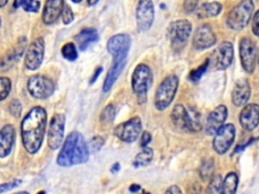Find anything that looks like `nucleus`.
Masks as SVG:
<instances>
[{
    "label": "nucleus",
    "mask_w": 259,
    "mask_h": 194,
    "mask_svg": "<svg viewBox=\"0 0 259 194\" xmlns=\"http://www.w3.org/2000/svg\"><path fill=\"white\" fill-rule=\"evenodd\" d=\"M115 118V107L112 104H107L102 110L100 120L105 124H110Z\"/></svg>",
    "instance_id": "obj_34"
},
{
    "label": "nucleus",
    "mask_w": 259,
    "mask_h": 194,
    "mask_svg": "<svg viewBox=\"0 0 259 194\" xmlns=\"http://www.w3.org/2000/svg\"><path fill=\"white\" fill-rule=\"evenodd\" d=\"M90 154L83 135L78 131H72L65 139L58 155L57 163L61 167H71L84 164L88 161Z\"/></svg>",
    "instance_id": "obj_2"
},
{
    "label": "nucleus",
    "mask_w": 259,
    "mask_h": 194,
    "mask_svg": "<svg viewBox=\"0 0 259 194\" xmlns=\"http://www.w3.org/2000/svg\"><path fill=\"white\" fill-rule=\"evenodd\" d=\"M140 189H141V186L138 184H132L130 187L131 192H138Z\"/></svg>",
    "instance_id": "obj_46"
},
{
    "label": "nucleus",
    "mask_w": 259,
    "mask_h": 194,
    "mask_svg": "<svg viewBox=\"0 0 259 194\" xmlns=\"http://www.w3.org/2000/svg\"><path fill=\"white\" fill-rule=\"evenodd\" d=\"M213 170H214L213 159L212 158H206L201 162L200 167L198 169V173H199V176L202 180H207V179L211 178V176L213 174Z\"/></svg>",
    "instance_id": "obj_30"
},
{
    "label": "nucleus",
    "mask_w": 259,
    "mask_h": 194,
    "mask_svg": "<svg viewBox=\"0 0 259 194\" xmlns=\"http://www.w3.org/2000/svg\"><path fill=\"white\" fill-rule=\"evenodd\" d=\"M208 68H209V59L207 58L199 67L190 71L188 75V80L191 83H197L201 79V77L204 75V73L207 71Z\"/></svg>",
    "instance_id": "obj_31"
},
{
    "label": "nucleus",
    "mask_w": 259,
    "mask_h": 194,
    "mask_svg": "<svg viewBox=\"0 0 259 194\" xmlns=\"http://www.w3.org/2000/svg\"><path fill=\"white\" fill-rule=\"evenodd\" d=\"M257 60H258V65H259V51H258V56H257Z\"/></svg>",
    "instance_id": "obj_51"
},
{
    "label": "nucleus",
    "mask_w": 259,
    "mask_h": 194,
    "mask_svg": "<svg viewBox=\"0 0 259 194\" xmlns=\"http://www.w3.org/2000/svg\"><path fill=\"white\" fill-rule=\"evenodd\" d=\"M141 132L142 121L139 116L132 117L131 119L119 123L113 130L114 135L124 142H134L140 136Z\"/></svg>",
    "instance_id": "obj_12"
},
{
    "label": "nucleus",
    "mask_w": 259,
    "mask_h": 194,
    "mask_svg": "<svg viewBox=\"0 0 259 194\" xmlns=\"http://www.w3.org/2000/svg\"><path fill=\"white\" fill-rule=\"evenodd\" d=\"M64 0H47L42 10V21L45 24H53L61 16L64 9Z\"/></svg>",
    "instance_id": "obj_21"
},
{
    "label": "nucleus",
    "mask_w": 259,
    "mask_h": 194,
    "mask_svg": "<svg viewBox=\"0 0 259 194\" xmlns=\"http://www.w3.org/2000/svg\"><path fill=\"white\" fill-rule=\"evenodd\" d=\"M131 44L132 39L128 34L118 33L108 39L106 47L113 59H126Z\"/></svg>",
    "instance_id": "obj_16"
},
{
    "label": "nucleus",
    "mask_w": 259,
    "mask_h": 194,
    "mask_svg": "<svg viewBox=\"0 0 259 194\" xmlns=\"http://www.w3.org/2000/svg\"><path fill=\"white\" fill-rule=\"evenodd\" d=\"M20 184H21V180H19V179H14V180H12L10 182L2 183V184H0V193H4V192H7V191H10L13 188L19 186Z\"/></svg>",
    "instance_id": "obj_38"
},
{
    "label": "nucleus",
    "mask_w": 259,
    "mask_h": 194,
    "mask_svg": "<svg viewBox=\"0 0 259 194\" xmlns=\"http://www.w3.org/2000/svg\"><path fill=\"white\" fill-rule=\"evenodd\" d=\"M251 96V87L246 79L238 80L232 90V103L237 107H243L247 104Z\"/></svg>",
    "instance_id": "obj_20"
},
{
    "label": "nucleus",
    "mask_w": 259,
    "mask_h": 194,
    "mask_svg": "<svg viewBox=\"0 0 259 194\" xmlns=\"http://www.w3.org/2000/svg\"><path fill=\"white\" fill-rule=\"evenodd\" d=\"M179 86V79L176 75H169L159 84L154 98L155 107L162 111L165 110L174 100Z\"/></svg>",
    "instance_id": "obj_5"
},
{
    "label": "nucleus",
    "mask_w": 259,
    "mask_h": 194,
    "mask_svg": "<svg viewBox=\"0 0 259 194\" xmlns=\"http://www.w3.org/2000/svg\"><path fill=\"white\" fill-rule=\"evenodd\" d=\"M21 110H22V107H21L20 101H18L17 99H14L10 102L9 112L11 115H13L14 117H19L21 114Z\"/></svg>",
    "instance_id": "obj_36"
},
{
    "label": "nucleus",
    "mask_w": 259,
    "mask_h": 194,
    "mask_svg": "<svg viewBox=\"0 0 259 194\" xmlns=\"http://www.w3.org/2000/svg\"><path fill=\"white\" fill-rule=\"evenodd\" d=\"M239 185V176L235 172H230L223 179V193L234 194L237 191Z\"/></svg>",
    "instance_id": "obj_27"
},
{
    "label": "nucleus",
    "mask_w": 259,
    "mask_h": 194,
    "mask_svg": "<svg viewBox=\"0 0 259 194\" xmlns=\"http://www.w3.org/2000/svg\"><path fill=\"white\" fill-rule=\"evenodd\" d=\"M7 2H8V0H0V8L4 7L7 4Z\"/></svg>",
    "instance_id": "obj_49"
},
{
    "label": "nucleus",
    "mask_w": 259,
    "mask_h": 194,
    "mask_svg": "<svg viewBox=\"0 0 259 194\" xmlns=\"http://www.w3.org/2000/svg\"><path fill=\"white\" fill-rule=\"evenodd\" d=\"M0 25H1V18H0Z\"/></svg>",
    "instance_id": "obj_52"
},
{
    "label": "nucleus",
    "mask_w": 259,
    "mask_h": 194,
    "mask_svg": "<svg viewBox=\"0 0 259 194\" xmlns=\"http://www.w3.org/2000/svg\"><path fill=\"white\" fill-rule=\"evenodd\" d=\"M153 157H154L153 150L151 148H149V147H144L143 150L136 156L133 165L136 168L145 167V166L149 165L152 162Z\"/></svg>",
    "instance_id": "obj_28"
},
{
    "label": "nucleus",
    "mask_w": 259,
    "mask_h": 194,
    "mask_svg": "<svg viewBox=\"0 0 259 194\" xmlns=\"http://www.w3.org/2000/svg\"><path fill=\"white\" fill-rule=\"evenodd\" d=\"M239 55L243 70L247 74H253L256 68L257 61V47L254 41L245 36L242 37L239 42Z\"/></svg>",
    "instance_id": "obj_9"
},
{
    "label": "nucleus",
    "mask_w": 259,
    "mask_h": 194,
    "mask_svg": "<svg viewBox=\"0 0 259 194\" xmlns=\"http://www.w3.org/2000/svg\"><path fill=\"white\" fill-rule=\"evenodd\" d=\"M171 120L177 129L185 132H195L201 128L198 115H191L181 103L174 105L171 111Z\"/></svg>",
    "instance_id": "obj_7"
},
{
    "label": "nucleus",
    "mask_w": 259,
    "mask_h": 194,
    "mask_svg": "<svg viewBox=\"0 0 259 194\" xmlns=\"http://www.w3.org/2000/svg\"><path fill=\"white\" fill-rule=\"evenodd\" d=\"M27 91L36 99H47L53 95L55 85L47 76L33 75L27 81Z\"/></svg>",
    "instance_id": "obj_10"
},
{
    "label": "nucleus",
    "mask_w": 259,
    "mask_h": 194,
    "mask_svg": "<svg viewBox=\"0 0 259 194\" xmlns=\"http://www.w3.org/2000/svg\"><path fill=\"white\" fill-rule=\"evenodd\" d=\"M104 144V139L101 136H94L91 140H90V144H89V149L93 152L96 153L98 152L101 147Z\"/></svg>",
    "instance_id": "obj_39"
},
{
    "label": "nucleus",
    "mask_w": 259,
    "mask_h": 194,
    "mask_svg": "<svg viewBox=\"0 0 259 194\" xmlns=\"http://www.w3.org/2000/svg\"><path fill=\"white\" fill-rule=\"evenodd\" d=\"M199 0H184L183 1V9L186 13L195 12L196 8L198 7Z\"/></svg>",
    "instance_id": "obj_40"
},
{
    "label": "nucleus",
    "mask_w": 259,
    "mask_h": 194,
    "mask_svg": "<svg viewBox=\"0 0 259 194\" xmlns=\"http://www.w3.org/2000/svg\"><path fill=\"white\" fill-rule=\"evenodd\" d=\"M98 1H99V0H87V3H88L89 5H95Z\"/></svg>",
    "instance_id": "obj_48"
},
{
    "label": "nucleus",
    "mask_w": 259,
    "mask_h": 194,
    "mask_svg": "<svg viewBox=\"0 0 259 194\" xmlns=\"http://www.w3.org/2000/svg\"><path fill=\"white\" fill-rule=\"evenodd\" d=\"M15 141V129L11 124H6L0 130V158L7 157Z\"/></svg>",
    "instance_id": "obj_24"
},
{
    "label": "nucleus",
    "mask_w": 259,
    "mask_h": 194,
    "mask_svg": "<svg viewBox=\"0 0 259 194\" xmlns=\"http://www.w3.org/2000/svg\"><path fill=\"white\" fill-rule=\"evenodd\" d=\"M65 133V116L62 113H56L51 121L48 131V146L51 150H57L61 147Z\"/></svg>",
    "instance_id": "obj_15"
},
{
    "label": "nucleus",
    "mask_w": 259,
    "mask_h": 194,
    "mask_svg": "<svg viewBox=\"0 0 259 194\" xmlns=\"http://www.w3.org/2000/svg\"><path fill=\"white\" fill-rule=\"evenodd\" d=\"M207 193H223V178L220 174L212 175L206 189Z\"/></svg>",
    "instance_id": "obj_32"
},
{
    "label": "nucleus",
    "mask_w": 259,
    "mask_h": 194,
    "mask_svg": "<svg viewBox=\"0 0 259 194\" xmlns=\"http://www.w3.org/2000/svg\"><path fill=\"white\" fill-rule=\"evenodd\" d=\"M209 59V67L223 71L229 68L234 60V45L231 41H223L213 50Z\"/></svg>",
    "instance_id": "obj_8"
},
{
    "label": "nucleus",
    "mask_w": 259,
    "mask_h": 194,
    "mask_svg": "<svg viewBox=\"0 0 259 194\" xmlns=\"http://www.w3.org/2000/svg\"><path fill=\"white\" fill-rule=\"evenodd\" d=\"M76 42L81 51H85L90 44L96 42L99 38V34L95 28H85L81 30L76 36Z\"/></svg>",
    "instance_id": "obj_25"
},
{
    "label": "nucleus",
    "mask_w": 259,
    "mask_h": 194,
    "mask_svg": "<svg viewBox=\"0 0 259 194\" xmlns=\"http://www.w3.org/2000/svg\"><path fill=\"white\" fill-rule=\"evenodd\" d=\"M215 43L217 36L207 23H203L195 29L192 37V45L195 50L203 51L213 46Z\"/></svg>",
    "instance_id": "obj_17"
},
{
    "label": "nucleus",
    "mask_w": 259,
    "mask_h": 194,
    "mask_svg": "<svg viewBox=\"0 0 259 194\" xmlns=\"http://www.w3.org/2000/svg\"><path fill=\"white\" fill-rule=\"evenodd\" d=\"M255 140H257V137H251V138H249L248 140H247V142H245L244 144H238L236 148H235V150H234V154H238V153H241V152H243L247 147H249L250 144H252Z\"/></svg>",
    "instance_id": "obj_42"
},
{
    "label": "nucleus",
    "mask_w": 259,
    "mask_h": 194,
    "mask_svg": "<svg viewBox=\"0 0 259 194\" xmlns=\"http://www.w3.org/2000/svg\"><path fill=\"white\" fill-rule=\"evenodd\" d=\"M253 0H242L235 5L226 18L227 26L232 30H242L250 22L254 12Z\"/></svg>",
    "instance_id": "obj_3"
},
{
    "label": "nucleus",
    "mask_w": 259,
    "mask_h": 194,
    "mask_svg": "<svg viewBox=\"0 0 259 194\" xmlns=\"http://www.w3.org/2000/svg\"><path fill=\"white\" fill-rule=\"evenodd\" d=\"M228 117V108L224 104L218 105L213 108L206 117L204 124V131L207 135H214V133L225 124Z\"/></svg>",
    "instance_id": "obj_18"
},
{
    "label": "nucleus",
    "mask_w": 259,
    "mask_h": 194,
    "mask_svg": "<svg viewBox=\"0 0 259 194\" xmlns=\"http://www.w3.org/2000/svg\"><path fill=\"white\" fill-rule=\"evenodd\" d=\"M102 70H103L102 67H97V68H96V70H95L94 73H93V76H92L91 79H90V84L94 83V82L97 80V78L99 77V75L102 73Z\"/></svg>",
    "instance_id": "obj_45"
},
{
    "label": "nucleus",
    "mask_w": 259,
    "mask_h": 194,
    "mask_svg": "<svg viewBox=\"0 0 259 194\" xmlns=\"http://www.w3.org/2000/svg\"><path fill=\"white\" fill-rule=\"evenodd\" d=\"M62 56L68 61H75L78 58L77 47L73 42L65 43L61 48Z\"/></svg>",
    "instance_id": "obj_33"
},
{
    "label": "nucleus",
    "mask_w": 259,
    "mask_h": 194,
    "mask_svg": "<svg viewBox=\"0 0 259 194\" xmlns=\"http://www.w3.org/2000/svg\"><path fill=\"white\" fill-rule=\"evenodd\" d=\"M236 136V127L233 123L224 124L215 133L212 139V149L219 155L226 154L233 144Z\"/></svg>",
    "instance_id": "obj_11"
},
{
    "label": "nucleus",
    "mask_w": 259,
    "mask_h": 194,
    "mask_svg": "<svg viewBox=\"0 0 259 194\" xmlns=\"http://www.w3.org/2000/svg\"><path fill=\"white\" fill-rule=\"evenodd\" d=\"M151 139H152L151 133H150L149 131H147V130L143 131L142 136H141V147H142V148L147 147V146L150 143Z\"/></svg>",
    "instance_id": "obj_43"
},
{
    "label": "nucleus",
    "mask_w": 259,
    "mask_h": 194,
    "mask_svg": "<svg viewBox=\"0 0 259 194\" xmlns=\"http://www.w3.org/2000/svg\"><path fill=\"white\" fill-rule=\"evenodd\" d=\"M26 48V38L20 37L15 44V46L0 61V72L7 71L10 69L15 62L22 56L24 50Z\"/></svg>",
    "instance_id": "obj_22"
},
{
    "label": "nucleus",
    "mask_w": 259,
    "mask_h": 194,
    "mask_svg": "<svg viewBox=\"0 0 259 194\" xmlns=\"http://www.w3.org/2000/svg\"><path fill=\"white\" fill-rule=\"evenodd\" d=\"M155 7L152 0H139L136 9V19L139 31H148L154 21Z\"/></svg>",
    "instance_id": "obj_14"
},
{
    "label": "nucleus",
    "mask_w": 259,
    "mask_h": 194,
    "mask_svg": "<svg viewBox=\"0 0 259 194\" xmlns=\"http://www.w3.org/2000/svg\"><path fill=\"white\" fill-rule=\"evenodd\" d=\"M192 24L187 19H177L172 21L167 28V35L169 37L173 50L181 51L191 34Z\"/></svg>",
    "instance_id": "obj_6"
},
{
    "label": "nucleus",
    "mask_w": 259,
    "mask_h": 194,
    "mask_svg": "<svg viewBox=\"0 0 259 194\" xmlns=\"http://www.w3.org/2000/svg\"><path fill=\"white\" fill-rule=\"evenodd\" d=\"M13 8L18 9L22 8L26 12H38L40 8V3L37 0H14Z\"/></svg>",
    "instance_id": "obj_29"
},
{
    "label": "nucleus",
    "mask_w": 259,
    "mask_h": 194,
    "mask_svg": "<svg viewBox=\"0 0 259 194\" xmlns=\"http://www.w3.org/2000/svg\"><path fill=\"white\" fill-rule=\"evenodd\" d=\"M119 169H120V165H119L118 163H115V164L111 167V172H112V173H116V172L119 171Z\"/></svg>",
    "instance_id": "obj_47"
},
{
    "label": "nucleus",
    "mask_w": 259,
    "mask_h": 194,
    "mask_svg": "<svg viewBox=\"0 0 259 194\" xmlns=\"http://www.w3.org/2000/svg\"><path fill=\"white\" fill-rule=\"evenodd\" d=\"M222 10H223V5L218 1L204 2L196 8L195 14L198 18L215 17L222 12Z\"/></svg>",
    "instance_id": "obj_26"
},
{
    "label": "nucleus",
    "mask_w": 259,
    "mask_h": 194,
    "mask_svg": "<svg viewBox=\"0 0 259 194\" xmlns=\"http://www.w3.org/2000/svg\"><path fill=\"white\" fill-rule=\"evenodd\" d=\"M73 2H75V3H79V2H81L82 0H72Z\"/></svg>",
    "instance_id": "obj_50"
},
{
    "label": "nucleus",
    "mask_w": 259,
    "mask_h": 194,
    "mask_svg": "<svg viewBox=\"0 0 259 194\" xmlns=\"http://www.w3.org/2000/svg\"><path fill=\"white\" fill-rule=\"evenodd\" d=\"M11 91V81L7 77H0V102L4 100Z\"/></svg>",
    "instance_id": "obj_35"
},
{
    "label": "nucleus",
    "mask_w": 259,
    "mask_h": 194,
    "mask_svg": "<svg viewBox=\"0 0 259 194\" xmlns=\"http://www.w3.org/2000/svg\"><path fill=\"white\" fill-rule=\"evenodd\" d=\"M165 193H171V194H178L182 193V190L177 185H172L168 189L165 190Z\"/></svg>",
    "instance_id": "obj_44"
},
{
    "label": "nucleus",
    "mask_w": 259,
    "mask_h": 194,
    "mask_svg": "<svg viewBox=\"0 0 259 194\" xmlns=\"http://www.w3.org/2000/svg\"><path fill=\"white\" fill-rule=\"evenodd\" d=\"M251 28L252 32L255 36L259 37V9L253 14L252 21H251Z\"/></svg>",
    "instance_id": "obj_41"
},
{
    "label": "nucleus",
    "mask_w": 259,
    "mask_h": 194,
    "mask_svg": "<svg viewBox=\"0 0 259 194\" xmlns=\"http://www.w3.org/2000/svg\"><path fill=\"white\" fill-rule=\"evenodd\" d=\"M61 16H62V21H63V23L66 24V25H67V24H70V23L73 21V19H74L73 11H72V9H71L69 6H67V5L64 6V9H63V11H62Z\"/></svg>",
    "instance_id": "obj_37"
},
{
    "label": "nucleus",
    "mask_w": 259,
    "mask_h": 194,
    "mask_svg": "<svg viewBox=\"0 0 259 194\" xmlns=\"http://www.w3.org/2000/svg\"><path fill=\"white\" fill-rule=\"evenodd\" d=\"M153 82V73L146 64H139L132 75V89L137 96L139 103L143 104L147 100V93Z\"/></svg>",
    "instance_id": "obj_4"
},
{
    "label": "nucleus",
    "mask_w": 259,
    "mask_h": 194,
    "mask_svg": "<svg viewBox=\"0 0 259 194\" xmlns=\"http://www.w3.org/2000/svg\"><path fill=\"white\" fill-rule=\"evenodd\" d=\"M47 125V112L40 106L32 107L21 121L20 131L25 151L34 155L41 147Z\"/></svg>",
    "instance_id": "obj_1"
},
{
    "label": "nucleus",
    "mask_w": 259,
    "mask_h": 194,
    "mask_svg": "<svg viewBox=\"0 0 259 194\" xmlns=\"http://www.w3.org/2000/svg\"><path fill=\"white\" fill-rule=\"evenodd\" d=\"M126 64V59H112V64L110 69L108 70L104 83H103V91L108 92L111 87L114 85L115 81L120 76L121 72L123 71Z\"/></svg>",
    "instance_id": "obj_23"
},
{
    "label": "nucleus",
    "mask_w": 259,
    "mask_h": 194,
    "mask_svg": "<svg viewBox=\"0 0 259 194\" xmlns=\"http://www.w3.org/2000/svg\"><path fill=\"white\" fill-rule=\"evenodd\" d=\"M45 57V40L42 37L34 38L26 47L24 66L29 71L39 68Z\"/></svg>",
    "instance_id": "obj_13"
},
{
    "label": "nucleus",
    "mask_w": 259,
    "mask_h": 194,
    "mask_svg": "<svg viewBox=\"0 0 259 194\" xmlns=\"http://www.w3.org/2000/svg\"><path fill=\"white\" fill-rule=\"evenodd\" d=\"M239 122L243 129L254 130L259 125V105L257 103L244 105L239 115Z\"/></svg>",
    "instance_id": "obj_19"
}]
</instances>
